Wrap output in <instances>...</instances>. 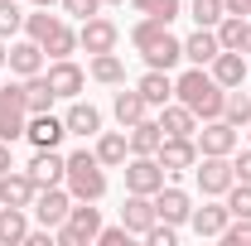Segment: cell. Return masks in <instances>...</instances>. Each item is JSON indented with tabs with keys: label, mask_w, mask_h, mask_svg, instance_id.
I'll use <instances>...</instances> for the list:
<instances>
[{
	"label": "cell",
	"mask_w": 251,
	"mask_h": 246,
	"mask_svg": "<svg viewBox=\"0 0 251 246\" xmlns=\"http://www.w3.org/2000/svg\"><path fill=\"white\" fill-rule=\"evenodd\" d=\"M97 159H101V169H121L130 159V135L126 130H101L97 135Z\"/></svg>",
	"instance_id": "cell-22"
},
{
	"label": "cell",
	"mask_w": 251,
	"mask_h": 246,
	"mask_svg": "<svg viewBox=\"0 0 251 246\" xmlns=\"http://www.w3.org/2000/svg\"><path fill=\"white\" fill-rule=\"evenodd\" d=\"M155 159L164 164V174H184V169L198 164V140H193V135H164Z\"/></svg>",
	"instance_id": "cell-9"
},
{
	"label": "cell",
	"mask_w": 251,
	"mask_h": 246,
	"mask_svg": "<svg viewBox=\"0 0 251 246\" xmlns=\"http://www.w3.org/2000/svg\"><path fill=\"white\" fill-rule=\"evenodd\" d=\"M20 82H25L29 116H34V111H53V101H58V97H53V87H49V77H44V73H34V77H20Z\"/></svg>",
	"instance_id": "cell-31"
},
{
	"label": "cell",
	"mask_w": 251,
	"mask_h": 246,
	"mask_svg": "<svg viewBox=\"0 0 251 246\" xmlns=\"http://www.w3.org/2000/svg\"><path fill=\"white\" fill-rule=\"evenodd\" d=\"M121 169H126V193H150L155 198L159 188H164V164H159L155 154H130Z\"/></svg>",
	"instance_id": "cell-8"
},
{
	"label": "cell",
	"mask_w": 251,
	"mask_h": 246,
	"mask_svg": "<svg viewBox=\"0 0 251 246\" xmlns=\"http://www.w3.org/2000/svg\"><path fill=\"white\" fill-rule=\"evenodd\" d=\"M34 10H49V5H58V0H29Z\"/></svg>",
	"instance_id": "cell-48"
},
{
	"label": "cell",
	"mask_w": 251,
	"mask_h": 246,
	"mask_svg": "<svg viewBox=\"0 0 251 246\" xmlns=\"http://www.w3.org/2000/svg\"><path fill=\"white\" fill-rule=\"evenodd\" d=\"M140 58L150 63V68H164V73H169L174 63L184 58V39H174V34L164 29V34H159V39H155V44H150V49L140 53Z\"/></svg>",
	"instance_id": "cell-26"
},
{
	"label": "cell",
	"mask_w": 251,
	"mask_h": 246,
	"mask_svg": "<svg viewBox=\"0 0 251 246\" xmlns=\"http://www.w3.org/2000/svg\"><path fill=\"white\" fill-rule=\"evenodd\" d=\"M135 92L150 101V111H159L164 101H174V77H169L164 68H150V73H145V77L135 82Z\"/></svg>",
	"instance_id": "cell-23"
},
{
	"label": "cell",
	"mask_w": 251,
	"mask_h": 246,
	"mask_svg": "<svg viewBox=\"0 0 251 246\" xmlns=\"http://www.w3.org/2000/svg\"><path fill=\"white\" fill-rule=\"evenodd\" d=\"M63 125H68V135L92 140V135H101V111H97L92 101H77V97H73V106L63 111Z\"/></svg>",
	"instance_id": "cell-20"
},
{
	"label": "cell",
	"mask_w": 251,
	"mask_h": 246,
	"mask_svg": "<svg viewBox=\"0 0 251 246\" xmlns=\"http://www.w3.org/2000/svg\"><path fill=\"white\" fill-rule=\"evenodd\" d=\"M25 125H29L25 82H5V87H0V140H5V145L25 140Z\"/></svg>",
	"instance_id": "cell-5"
},
{
	"label": "cell",
	"mask_w": 251,
	"mask_h": 246,
	"mask_svg": "<svg viewBox=\"0 0 251 246\" xmlns=\"http://www.w3.org/2000/svg\"><path fill=\"white\" fill-rule=\"evenodd\" d=\"M179 10H184V0H155L150 20H159V25H174V20H179Z\"/></svg>",
	"instance_id": "cell-40"
},
{
	"label": "cell",
	"mask_w": 251,
	"mask_h": 246,
	"mask_svg": "<svg viewBox=\"0 0 251 246\" xmlns=\"http://www.w3.org/2000/svg\"><path fill=\"white\" fill-rule=\"evenodd\" d=\"M242 29H247V15H222L218 20V44L242 53Z\"/></svg>",
	"instance_id": "cell-33"
},
{
	"label": "cell",
	"mask_w": 251,
	"mask_h": 246,
	"mask_svg": "<svg viewBox=\"0 0 251 246\" xmlns=\"http://www.w3.org/2000/svg\"><path fill=\"white\" fill-rule=\"evenodd\" d=\"M232 174L237 184H251V150H232Z\"/></svg>",
	"instance_id": "cell-42"
},
{
	"label": "cell",
	"mask_w": 251,
	"mask_h": 246,
	"mask_svg": "<svg viewBox=\"0 0 251 246\" xmlns=\"http://www.w3.org/2000/svg\"><path fill=\"white\" fill-rule=\"evenodd\" d=\"M126 135H130V154H155V150H159V140H164L159 121H150V116H145V121H135Z\"/></svg>",
	"instance_id": "cell-30"
},
{
	"label": "cell",
	"mask_w": 251,
	"mask_h": 246,
	"mask_svg": "<svg viewBox=\"0 0 251 246\" xmlns=\"http://www.w3.org/2000/svg\"><path fill=\"white\" fill-rule=\"evenodd\" d=\"M5 169H15V164H10V145L0 140V174H5Z\"/></svg>",
	"instance_id": "cell-45"
},
{
	"label": "cell",
	"mask_w": 251,
	"mask_h": 246,
	"mask_svg": "<svg viewBox=\"0 0 251 246\" xmlns=\"http://www.w3.org/2000/svg\"><path fill=\"white\" fill-rule=\"evenodd\" d=\"M111 111H116V125H121V130H130L135 121H145V116H150V101H145V97L130 87V92H116Z\"/></svg>",
	"instance_id": "cell-27"
},
{
	"label": "cell",
	"mask_w": 251,
	"mask_h": 246,
	"mask_svg": "<svg viewBox=\"0 0 251 246\" xmlns=\"http://www.w3.org/2000/svg\"><path fill=\"white\" fill-rule=\"evenodd\" d=\"M25 237H29V208H5L0 203V242L25 246Z\"/></svg>",
	"instance_id": "cell-28"
},
{
	"label": "cell",
	"mask_w": 251,
	"mask_h": 246,
	"mask_svg": "<svg viewBox=\"0 0 251 246\" xmlns=\"http://www.w3.org/2000/svg\"><path fill=\"white\" fill-rule=\"evenodd\" d=\"M101 5H126V0H101Z\"/></svg>",
	"instance_id": "cell-49"
},
{
	"label": "cell",
	"mask_w": 251,
	"mask_h": 246,
	"mask_svg": "<svg viewBox=\"0 0 251 246\" xmlns=\"http://www.w3.org/2000/svg\"><path fill=\"white\" fill-rule=\"evenodd\" d=\"M155 121H159V130H164V135H193V130H198V116L188 111L184 101H164Z\"/></svg>",
	"instance_id": "cell-25"
},
{
	"label": "cell",
	"mask_w": 251,
	"mask_h": 246,
	"mask_svg": "<svg viewBox=\"0 0 251 246\" xmlns=\"http://www.w3.org/2000/svg\"><path fill=\"white\" fill-rule=\"evenodd\" d=\"M25 34H29L34 44H44L49 58H73V53H77V29H73L63 15L34 10V15H25Z\"/></svg>",
	"instance_id": "cell-2"
},
{
	"label": "cell",
	"mask_w": 251,
	"mask_h": 246,
	"mask_svg": "<svg viewBox=\"0 0 251 246\" xmlns=\"http://www.w3.org/2000/svg\"><path fill=\"white\" fill-rule=\"evenodd\" d=\"M5 68L15 73V77H34V73H44V44H34L29 34L20 39V44H10V58Z\"/></svg>",
	"instance_id": "cell-18"
},
{
	"label": "cell",
	"mask_w": 251,
	"mask_h": 246,
	"mask_svg": "<svg viewBox=\"0 0 251 246\" xmlns=\"http://www.w3.org/2000/svg\"><path fill=\"white\" fill-rule=\"evenodd\" d=\"M126 242H130V227H126V222H121V227H101V232H97V246H126Z\"/></svg>",
	"instance_id": "cell-41"
},
{
	"label": "cell",
	"mask_w": 251,
	"mask_h": 246,
	"mask_svg": "<svg viewBox=\"0 0 251 246\" xmlns=\"http://www.w3.org/2000/svg\"><path fill=\"white\" fill-rule=\"evenodd\" d=\"M242 53H251V15H247V29H242Z\"/></svg>",
	"instance_id": "cell-46"
},
{
	"label": "cell",
	"mask_w": 251,
	"mask_h": 246,
	"mask_svg": "<svg viewBox=\"0 0 251 246\" xmlns=\"http://www.w3.org/2000/svg\"><path fill=\"white\" fill-rule=\"evenodd\" d=\"M222 246H251V217H232L222 227Z\"/></svg>",
	"instance_id": "cell-37"
},
{
	"label": "cell",
	"mask_w": 251,
	"mask_h": 246,
	"mask_svg": "<svg viewBox=\"0 0 251 246\" xmlns=\"http://www.w3.org/2000/svg\"><path fill=\"white\" fill-rule=\"evenodd\" d=\"M29 213L39 227H58V222H68V213H73V193H68V184H49L34 193Z\"/></svg>",
	"instance_id": "cell-7"
},
{
	"label": "cell",
	"mask_w": 251,
	"mask_h": 246,
	"mask_svg": "<svg viewBox=\"0 0 251 246\" xmlns=\"http://www.w3.org/2000/svg\"><path fill=\"white\" fill-rule=\"evenodd\" d=\"M188 15H193V25H198V29H218V20L227 15V10H222V0H193V5H188Z\"/></svg>",
	"instance_id": "cell-34"
},
{
	"label": "cell",
	"mask_w": 251,
	"mask_h": 246,
	"mask_svg": "<svg viewBox=\"0 0 251 246\" xmlns=\"http://www.w3.org/2000/svg\"><path fill=\"white\" fill-rule=\"evenodd\" d=\"M92 82H101V87H121L126 82V63L116 58V53H92Z\"/></svg>",
	"instance_id": "cell-29"
},
{
	"label": "cell",
	"mask_w": 251,
	"mask_h": 246,
	"mask_svg": "<svg viewBox=\"0 0 251 246\" xmlns=\"http://www.w3.org/2000/svg\"><path fill=\"white\" fill-rule=\"evenodd\" d=\"M68 193H73V203H101L106 198V169H101V159L97 150H77L68 154Z\"/></svg>",
	"instance_id": "cell-3"
},
{
	"label": "cell",
	"mask_w": 251,
	"mask_h": 246,
	"mask_svg": "<svg viewBox=\"0 0 251 246\" xmlns=\"http://www.w3.org/2000/svg\"><path fill=\"white\" fill-rule=\"evenodd\" d=\"M222 198H227V213L232 217H251V184H232Z\"/></svg>",
	"instance_id": "cell-36"
},
{
	"label": "cell",
	"mask_w": 251,
	"mask_h": 246,
	"mask_svg": "<svg viewBox=\"0 0 251 246\" xmlns=\"http://www.w3.org/2000/svg\"><path fill=\"white\" fill-rule=\"evenodd\" d=\"M193 140H198V154H232L237 150V125L232 121H198V130H193Z\"/></svg>",
	"instance_id": "cell-10"
},
{
	"label": "cell",
	"mask_w": 251,
	"mask_h": 246,
	"mask_svg": "<svg viewBox=\"0 0 251 246\" xmlns=\"http://www.w3.org/2000/svg\"><path fill=\"white\" fill-rule=\"evenodd\" d=\"M44 77H49V87H53L58 101H73V97L87 87V73H82L73 58H53L49 68H44Z\"/></svg>",
	"instance_id": "cell-12"
},
{
	"label": "cell",
	"mask_w": 251,
	"mask_h": 246,
	"mask_svg": "<svg viewBox=\"0 0 251 246\" xmlns=\"http://www.w3.org/2000/svg\"><path fill=\"white\" fill-rule=\"evenodd\" d=\"M63 135H68V125H63V116H53V111H34L29 125H25V140H29L34 150H58Z\"/></svg>",
	"instance_id": "cell-13"
},
{
	"label": "cell",
	"mask_w": 251,
	"mask_h": 246,
	"mask_svg": "<svg viewBox=\"0 0 251 246\" xmlns=\"http://www.w3.org/2000/svg\"><path fill=\"white\" fill-rule=\"evenodd\" d=\"M97 232H101V208L97 203H73L68 222L53 227V242L58 246H92Z\"/></svg>",
	"instance_id": "cell-4"
},
{
	"label": "cell",
	"mask_w": 251,
	"mask_h": 246,
	"mask_svg": "<svg viewBox=\"0 0 251 246\" xmlns=\"http://www.w3.org/2000/svg\"><path fill=\"white\" fill-rule=\"evenodd\" d=\"M222 53V44H218V29H193L184 39V58L193 63V68H208V63Z\"/></svg>",
	"instance_id": "cell-24"
},
{
	"label": "cell",
	"mask_w": 251,
	"mask_h": 246,
	"mask_svg": "<svg viewBox=\"0 0 251 246\" xmlns=\"http://www.w3.org/2000/svg\"><path fill=\"white\" fill-rule=\"evenodd\" d=\"M116 44H121V29H116L106 15L82 20V29H77V49H87V53H116Z\"/></svg>",
	"instance_id": "cell-11"
},
{
	"label": "cell",
	"mask_w": 251,
	"mask_h": 246,
	"mask_svg": "<svg viewBox=\"0 0 251 246\" xmlns=\"http://www.w3.org/2000/svg\"><path fill=\"white\" fill-rule=\"evenodd\" d=\"M208 73L218 77V87H227V92H232V87H242V82H247V53H237V49H222L218 58L208 63Z\"/></svg>",
	"instance_id": "cell-19"
},
{
	"label": "cell",
	"mask_w": 251,
	"mask_h": 246,
	"mask_svg": "<svg viewBox=\"0 0 251 246\" xmlns=\"http://www.w3.org/2000/svg\"><path fill=\"white\" fill-rule=\"evenodd\" d=\"M5 58H10V39H0V68H5Z\"/></svg>",
	"instance_id": "cell-47"
},
{
	"label": "cell",
	"mask_w": 251,
	"mask_h": 246,
	"mask_svg": "<svg viewBox=\"0 0 251 246\" xmlns=\"http://www.w3.org/2000/svg\"><path fill=\"white\" fill-rule=\"evenodd\" d=\"M63 15H77V20H92V15H101V0H58Z\"/></svg>",
	"instance_id": "cell-38"
},
{
	"label": "cell",
	"mask_w": 251,
	"mask_h": 246,
	"mask_svg": "<svg viewBox=\"0 0 251 246\" xmlns=\"http://www.w3.org/2000/svg\"><path fill=\"white\" fill-rule=\"evenodd\" d=\"M232 222V213H227V198H218V203H203V208H193V217H188V227H193V237H222V227Z\"/></svg>",
	"instance_id": "cell-21"
},
{
	"label": "cell",
	"mask_w": 251,
	"mask_h": 246,
	"mask_svg": "<svg viewBox=\"0 0 251 246\" xmlns=\"http://www.w3.org/2000/svg\"><path fill=\"white\" fill-rule=\"evenodd\" d=\"M145 242H150V246H174V242H179V227H169V222H155V227L145 232Z\"/></svg>",
	"instance_id": "cell-39"
},
{
	"label": "cell",
	"mask_w": 251,
	"mask_h": 246,
	"mask_svg": "<svg viewBox=\"0 0 251 246\" xmlns=\"http://www.w3.org/2000/svg\"><path fill=\"white\" fill-rule=\"evenodd\" d=\"M247 77H251V58H247Z\"/></svg>",
	"instance_id": "cell-50"
},
{
	"label": "cell",
	"mask_w": 251,
	"mask_h": 246,
	"mask_svg": "<svg viewBox=\"0 0 251 246\" xmlns=\"http://www.w3.org/2000/svg\"><path fill=\"white\" fill-rule=\"evenodd\" d=\"M34 193H39V184H34L25 169H5V174H0V203H5V208H29Z\"/></svg>",
	"instance_id": "cell-17"
},
{
	"label": "cell",
	"mask_w": 251,
	"mask_h": 246,
	"mask_svg": "<svg viewBox=\"0 0 251 246\" xmlns=\"http://www.w3.org/2000/svg\"><path fill=\"white\" fill-rule=\"evenodd\" d=\"M20 29H25V15H20V5H15V0H0V39H15Z\"/></svg>",
	"instance_id": "cell-35"
},
{
	"label": "cell",
	"mask_w": 251,
	"mask_h": 246,
	"mask_svg": "<svg viewBox=\"0 0 251 246\" xmlns=\"http://www.w3.org/2000/svg\"><path fill=\"white\" fill-rule=\"evenodd\" d=\"M227 15H251V0H222Z\"/></svg>",
	"instance_id": "cell-43"
},
{
	"label": "cell",
	"mask_w": 251,
	"mask_h": 246,
	"mask_svg": "<svg viewBox=\"0 0 251 246\" xmlns=\"http://www.w3.org/2000/svg\"><path fill=\"white\" fill-rule=\"evenodd\" d=\"M155 213H159V222H169V227H188V217H193V198H188L184 188L164 184L155 193Z\"/></svg>",
	"instance_id": "cell-14"
},
{
	"label": "cell",
	"mask_w": 251,
	"mask_h": 246,
	"mask_svg": "<svg viewBox=\"0 0 251 246\" xmlns=\"http://www.w3.org/2000/svg\"><path fill=\"white\" fill-rule=\"evenodd\" d=\"M193 184L203 198H222L227 188L237 184V174H232V154H198V164H193Z\"/></svg>",
	"instance_id": "cell-6"
},
{
	"label": "cell",
	"mask_w": 251,
	"mask_h": 246,
	"mask_svg": "<svg viewBox=\"0 0 251 246\" xmlns=\"http://www.w3.org/2000/svg\"><path fill=\"white\" fill-rule=\"evenodd\" d=\"M130 10H135V15H150V10H155V0H130Z\"/></svg>",
	"instance_id": "cell-44"
},
{
	"label": "cell",
	"mask_w": 251,
	"mask_h": 246,
	"mask_svg": "<svg viewBox=\"0 0 251 246\" xmlns=\"http://www.w3.org/2000/svg\"><path fill=\"white\" fill-rule=\"evenodd\" d=\"M121 222L130 227V237H145V232H150V227L159 222V213H155V198H150V193H126Z\"/></svg>",
	"instance_id": "cell-16"
},
{
	"label": "cell",
	"mask_w": 251,
	"mask_h": 246,
	"mask_svg": "<svg viewBox=\"0 0 251 246\" xmlns=\"http://www.w3.org/2000/svg\"><path fill=\"white\" fill-rule=\"evenodd\" d=\"M25 174H29L39 188L63 184V179H68V154H58V150H34V159L25 164Z\"/></svg>",
	"instance_id": "cell-15"
},
{
	"label": "cell",
	"mask_w": 251,
	"mask_h": 246,
	"mask_svg": "<svg viewBox=\"0 0 251 246\" xmlns=\"http://www.w3.org/2000/svg\"><path fill=\"white\" fill-rule=\"evenodd\" d=\"M222 121H232L237 130L251 125V97L242 92V87H232V92H227V101H222Z\"/></svg>",
	"instance_id": "cell-32"
},
{
	"label": "cell",
	"mask_w": 251,
	"mask_h": 246,
	"mask_svg": "<svg viewBox=\"0 0 251 246\" xmlns=\"http://www.w3.org/2000/svg\"><path fill=\"white\" fill-rule=\"evenodd\" d=\"M174 101H184L198 121H218L222 101H227V87H218V77L208 68H188L174 77Z\"/></svg>",
	"instance_id": "cell-1"
}]
</instances>
